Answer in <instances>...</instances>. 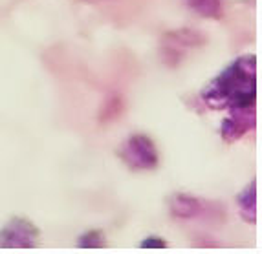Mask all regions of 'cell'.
I'll list each match as a JSON object with an SVG mask.
<instances>
[{"label": "cell", "mask_w": 262, "mask_h": 254, "mask_svg": "<svg viewBox=\"0 0 262 254\" xmlns=\"http://www.w3.org/2000/svg\"><path fill=\"white\" fill-rule=\"evenodd\" d=\"M187 6L200 17L214 18V20L224 17L222 0H187Z\"/></svg>", "instance_id": "7"}, {"label": "cell", "mask_w": 262, "mask_h": 254, "mask_svg": "<svg viewBox=\"0 0 262 254\" xmlns=\"http://www.w3.org/2000/svg\"><path fill=\"white\" fill-rule=\"evenodd\" d=\"M255 126H257V110L253 106H248V108H231L229 110V115L222 121L220 137H222L224 143L231 145L235 141L242 139Z\"/></svg>", "instance_id": "4"}, {"label": "cell", "mask_w": 262, "mask_h": 254, "mask_svg": "<svg viewBox=\"0 0 262 254\" xmlns=\"http://www.w3.org/2000/svg\"><path fill=\"white\" fill-rule=\"evenodd\" d=\"M141 247H143V249H165L167 241L162 240L160 236H149L141 241Z\"/></svg>", "instance_id": "9"}, {"label": "cell", "mask_w": 262, "mask_h": 254, "mask_svg": "<svg viewBox=\"0 0 262 254\" xmlns=\"http://www.w3.org/2000/svg\"><path fill=\"white\" fill-rule=\"evenodd\" d=\"M119 158L130 170H154L160 163L154 141L145 134H134L123 143Z\"/></svg>", "instance_id": "2"}, {"label": "cell", "mask_w": 262, "mask_h": 254, "mask_svg": "<svg viewBox=\"0 0 262 254\" xmlns=\"http://www.w3.org/2000/svg\"><path fill=\"white\" fill-rule=\"evenodd\" d=\"M236 205H238V211H241L242 219H246L248 223H257V219H258L257 181H251V183L238 194V197H236Z\"/></svg>", "instance_id": "6"}, {"label": "cell", "mask_w": 262, "mask_h": 254, "mask_svg": "<svg viewBox=\"0 0 262 254\" xmlns=\"http://www.w3.org/2000/svg\"><path fill=\"white\" fill-rule=\"evenodd\" d=\"M170 214L178 219H194L202 216H209L213 211V205L207 201H202L198 197L189 194H174L170 197Z\"/></svg>", "instance_id": "5"}, {"label": "cell", "mask_w": 262, "mask_h": 254, "mask_svg": "<svg viewBox=\"0 0 262 254\" xmlns=\"http://www.w3.org/2000/svg\"><path fill=\"white\" fill-rule=\"evenodd\" d=\"M39 241V228L26 218H13L0 231V249H33Z\"/></svg>", "instance_id": "3"}, {"label": "cell", "mask_w": 262, "mask_h": 254, "mask_svg": "<svg viewBox=\"0 0 262 254\" xmlns=\"http://www.w3.org/2000/svg\"><path fill=\"white\" fill-rule=\"evenodd\" d=\"M257 57L241 55L224 68L204 90L202 103L211 110H231L255 106L257 101Z\"/></svg>", "instance_id": "1"}, {"label": "cell", "mask_w": 262, "mask_h": 254, "mask_svg": "<svg viewBox=\"0 0 262 254\" xmlns=\"http://www.w3.org/2000/svg\"><path fill=\"white\" fill-rule=\"evenodd\" d=\"M77 245L83 249H103L106 245V238L101 231H88L79 238Z\"/></svg>", "instance_id": "8"}]
</instances>
